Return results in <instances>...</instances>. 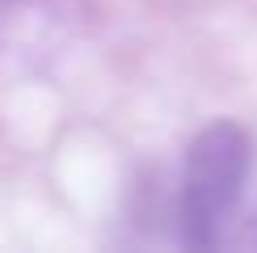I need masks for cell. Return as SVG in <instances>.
<instances>
[{
    "label": "cell",
    "mask_w": 257,
    "mask_h": 253,
    "mask_svg": "<svg viewBox=\"0 0 257 253\" xmlns=\"http://www.w3.org/2000/svg\"><path fill=\"white\" fill-rule=\"evenodd\" d=\"M253 144L236 122H211L194 135L181 169V228L186 245H219L249 182Z\"/></svg>",
    "instance_id": "cell-1"
}]
</instances>
